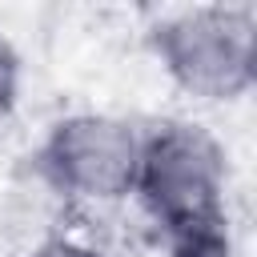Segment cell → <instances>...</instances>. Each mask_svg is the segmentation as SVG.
I'll return each mask as SVG.
<instances>
[{
  "mask_svg": "<svg viewBox=\"0 0 257 257\" xmlns=\"http://www.w3.org/2000/svg\"><path fill=\"white\" fill-rule=\"evenodd\" d=\"M225 149L193 120H161L141 133L133 193L181 253H217L225 217Z\"/></svg>",
  "mask_w": 257,
  "mask_h": 257,
  "instance_id": "cell-1",
  "label": "cell"
},
{
  "mask_svg": "<svg viewBox=\"0 0 257 257\" xmlns=\"http://www.w3.org/2000/svg\"><path fill=\"white\" fill-rule=\"evenodd\" d=\"M153 52L169 80L197 100H237L257 76V12L245 4H201L153 28Z\"/></svg>",
  "mask_w": 257,
  "mask_h": 257,
  "instance_id": "cell-2",
  "label": "cell"
},
{
  "mask_svg": "<svg viewBox=\"0 0 257 257\" xmlns=\"http://www.w3.org/2000/svg\"><path fill=\"white\" fill-rule=\"evenodd\" d=\"M141 128L108 112H76L48 128L36 165L52 189L76 201H120L133 193Z\"/></svg>",
  "mask_w": 257,
  "mask_h": 257,
  "instance_id": "cell-3",
  "label": "cell"
},
{
  "mask_svg": "<svg viewBox=\"0 0 257 257\" xmlns=\"http://www.w3.org/2000/svg\"><path fill=\"white\" fill-rule=\"evenodd\" d=\"M16 92H20V56H16V48L0 36V120L12 112Z\"/></svg>",
  "mask_w": 257,
  "mask_h": 257,
  "instance_id": "cell-4",
  "label": "cell"
},
{
  "mask_svg": "<svg viewBox=\"0 0 257 257\" xmlns=\"http://www.w3.org/2000/svg\"><path fill=\"white\" fill-rule=\"evenodd\" d=\"M28 257H100L92 245L84 241H72V237H52V241H40Z\"/></svg>",
  "mask_w": 257,
  "mask_h": 257,
  "instance_id": "cell-5",
  "label": "cell"
}]
</instances>
